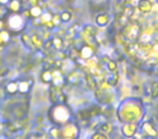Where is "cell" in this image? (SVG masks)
<instances>
[{
  "label": "cell",
  "instance_id": "6da1fadb",
  "mask_svg": "<svg viewBox=\"0 0 158 139\" xmlns=\"http://www.w3.org/2000/svg\"><path fill=\"white\" fill-rule=\"evenodd\" d=\"M50 115L53 123H56V124H65L70 119L69 110L66 106H62V104L53 106L52 110H51Z\"/></svg>",
  "mask_w": 158,
  "mask_h": 139
},
{
  "label": "cell",
  "instance_id": "7a4b0ae2",
  "mask_svg": "<svg viewBox=\"0 0 158 139\" xmlns=\"http://www.w3.org/2000/svg\"><path fill=\"white\" fill-rule=\"evenodd\" d=\"M24 26V21H23L22 16L14 14L9 19V27L12 31H21Z\"/></svg>",
  "mask_w": 158,
  "mask_h": 139
},
{
  "label": "cell",
  "instance_id": "3957f363",
  "mask_svg": "<svg viewBox=\"0 0 158 139\" xmlns=\"http://www.w3.org/2000/svg\"><path fill=\"white\" fill-rule=\"evenodd\" d=\"M78 135V128L74 124H68L65 126V128L62 132L63 139H74Z\"/></svg>",
  "mask_w": 158,
  "mask_h": 139
},
{
  "label": "cell",
  "instance_id": "277c9868",
  "mask_svg": "<svg viewBox=\"0 0 158 139\" xmlns=\"http://www.w3.org/2000/svg\"><path fill=\"white\" fill-rule=\"evenodd\" d=\"M6 91H7L9 95H15L19 91V83L18 80H11L7 84L6 86Z\"/></svg>",
  "mask_w": 158,
  "mask_h": 139
},
{
  "label": "cell",
  "instance_id": "5b68a950",
  "mask_svg": "<svg viewBox=\"0 0 158 139\" xmlns=\"http://www.w3.org/2000/svg\"><path fill=\"white\" fill-rule=\"evenodd\" d=\"M138 6H139V9L142 12H144V13L149 12L152 10V3L148 0H141V1H139Z\"/></svg>",
  "mask_w": 158,
  "mask_h": 139
},
{
  "label": "cell",
  "instance_id": "8992f818",
  "mask_svg": "<svg viewBox=\"0 0 158 139\" xmlns=\"http://www.w3.org/2000/svg\"><path fill=\"white\" fill-rule=\"evenodd\" d=\"M19 93H27L31 90V84L27 80H19Z\"/></svg>",
  "mask_w": 158,
  "mask_h": 139
},
{
  "label": "cell",
  "instance_id": "52a82bcc",
  "mask_svg": "<svg viewBox=\"0 0 158 139\" xmlns=\"http://www.w3.org/2000/svg\"><path fill=\"white\" fill-rule=\"evenodd\" d=\"M80 55H81L84 59H89L93 55V50L92 48H90L89 46H84L80 50Z\"/></svg>",
  "mask_w": 158,
  "mask_h": 139
},
{
  "label": "cell",
  "instance_id": "ba28073f",
  "mask_svg": "<svg viewBox=\"0 0 158 139\" xmlns=\"http://www.w3.org/2000/svg\"><path fill=\"white\" fill-rule=\"evenodd\" d=\"M143 130H144L145 134L148 135V136H156V135H157L156 130L154 129V127L149 123H144V124H143Z\"/></svg>",
  "mask_w": 158,
  "mask_h": 139
},
{
  "label": "cell",
  "instance_id": "9c48e42d",
  "mask_svg": "<svg viewBox=\"0 0 158 139\" xmlns=\"http://www.w3.org/2000/svg\"><path fill=\"white\" fill-rule=\"evenodd\" d=\"M9 40H10V34L7 31L0 32V46L6 45L7 42H9Z\"/></svg>",
  "mask_w": 158,
  "mask_h": 139
},
{
  "label": "cell",
  "instance_id": "30bf717a",
  "mask_svg": "<svg viewBox=\"0 0 158 139\" xmlns=\"http://www.w3.org/2000/svg\"><path fill=\"white\" fill-rule=\"evenodd\" d=\"M41 80H44V83H50L53 80V76H52V73L50 71H46L41 74Z\"/></svg>",
  "mask_w": 158,
  "mask_h": 139
},
{
  "label": "cell",
  "instance_id": "8fae6325",
  "mask_svg": "<svg viewBox=\"0 0 158 139\" xmlns=\"http://www.w3.org/2000/svg\"><path fill=\"white\" fill-rule=\"evenodd\" d=\"M31 16H34V18H38V16H40L42 14V10L40 7H37V6H35V7H33L31 9Z\"/></svg>",
  "mask_w": 158,
  "mask_h": 139
},
{
  "label": "cell",
  "instance_id": "7c38bea8",
  "mask_svg": "<svg viewBox=\"0 0 158 139\" xmlns=\"http://www.w3.org/2000/svg\"><path fill=\"white\" fill-rule=\"evenodd\" d=\"M60 18H61L62 22H69L70 18H72V14H70L68 11H64V12H62V14L60 15Z\"/></svg>",
  "mask_w": 158,
  "mask_h": 139
},
{
  "label": "cell",
  "instance_id": "4fadbf2b",
  "mask_svg": "<svg viewBox=\"0 0 158 139\" xmlns=\"http://www.w3.org/2000/svg\"><path fill=\"white\" fill-rule=\"evenodd\" d=\"M42 20L47 21V22H50V21L52 20V15H51L50 12H47V13H44V15H42Z\"/></svg>",
  "mask_w": 158,
  "mask_h": 139
},
{
  "label": "cell",
  "instance_id": "5bb4252c",
  "mask_svg": "<svg viewBox=\"0 0 158 139\" xmlns=\"http://www.w3.org/2000/svg\"><path fill=\"white\" fill-rule=\"evenodd\" d=\"M53 42H54V45L56 44V47L59 48L60 46H61V42H62V40L60 39V38H55L54 40H53Z\"/></svg>",
  "mask_w": 158,
  "mask_h": 139
}]
</instances>
